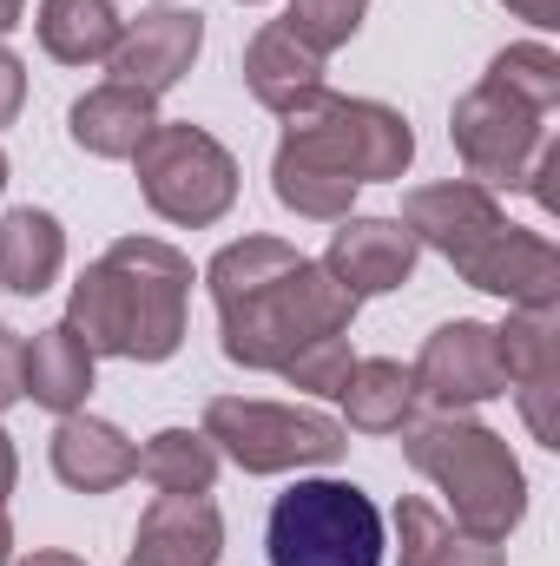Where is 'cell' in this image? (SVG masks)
I'll list each match as a JSON object with an SVG mask.
<instances>
[{"instance_id":"1","label":"cell","mask_w":560,"mask_h":566,"mask_svg":"<svg viewBox=\"0 0 560 566\" xmlns=\"http://www.w3.org/2000/svg\"><path fill=\"white\" fill-rule=\"evenodd\" d=\"M211 290L225 310V349L238 363H283L310 336H336L350 323L356 296L330 283L317 264L290 258L283 244H231L211 264Z\"/></svg>"},{"instance_id":"2","label":"cell","mask_w":560,"mask_h":566,"mask_svg":"<svg viewBox=\"0 0 560 566\" xmlns=\"http://www.w3.org/2000/svg\"><path fill=\"white\" fill-rule=\"evenodd\" d=\"M185 258L165 244H120L73 296V329H86V349H120V356H172L185 329Z\"/></svg>"},{"instance_id":"3","label":"cell","mask_w":560,"mask_h":566,"mask_svg":"<svg viewBox=\"0 0 560 566\" xmlns=\"http://www.w3.org/2000/svg\"><path fill=\"white\" fill-rule=\"evenodd\" d=\"M409 218L428 231V244H442L481 290L528 296V303L554 296V251L541 238H521L515 224H501L481 191H468V185L422 191L416 205H409Z\"/></svg>"},{"instance_id":"4","label":"cell","mask_w":560,"mask_h":566,"mask_svg":"<svg viewBox=\"0 0 560 566\" xmlns=\"http://www.w3.org/2000/svg\"><path fill=\"white\" fill-rule=\"evenodd\" d=\"M271 566H383V514L350 481H297L271 507Z\"/></svg>"},{"instance_id":"5","label":"cell","mask_w":560,"mask_h":566,"mask_svg":"<svg viewBox=\"0 0 560 566\" xmlns=\"http://www.w3.org/2000/svg\"><path fill=\"white\" fill-rule=\"evenodd\" d=\"M409 454H416V468H428V474L455 494L462 521H468L481 541H495V534H508V527L521 521V468L508 461V448H501L495 434L435 422L409 441Z\"/></svg>"},{"instance_id":"6","label":"cell","mask_w":560,"mask_h":566,"mask_svg":"<svg viewBox=\"0 0 560 566\" xmlns=\"http://www.w3.org/2000/svg\"><path fill=\"white\" fill-rule=\"evenodd\" d=\"M278 158H297V165H317L330 178H390L409 165V126L383 106H343V99H317V119L297 113L290 119V139H283Z\"/></svg>"},{"instance_id":"7","label":"cell","mask_w":560,"mask_h":566,"mask_svg":"<svg viewBox=\"0 0 560 566\" xmlns=\"http://www.w3.org/2000/svg\"><path fill=\"white\" fill-rule=\"evenodd\" d=\"M139 171L145 198L178 224H205L231 205V158L191 126H165V133L152 126L139 145Z\"/></svg>"},{"instance_id":"8","label":"cell","mask_w":560,"mask_h":566,"mask_svg":"<svg viewBox=\"0 0 560 566\" xmlns=\"http://www.w3.org/2000/svg\"><path fill=\"white\" fill-rule=\"evenodd\" d=\"M211 434L231 448V461H245L251 474H278L297 461H330L343 454V428L303 409H271V402H211Z\"/></svg>"},{"instance_id":"9","label":"cell","mask_w":560,"mask_h":566,"mask_svg":"<svg viewBox=\"0 0 560 566\" xmlns=\"http://www.w3.org/2000/svg\"><path fill=\"white\" fill-rule=\"evenodd\" d=\"M416 382L435 396V402H488L508 369H501V336L481 329V323H448L435 329V343L422 349Z\"/></svg>"},{"instance_id":"10","label":"cell","mask_w":560,"mask_h":566,"mask_svg":"<svg viewBox=\"0 0 560 566\" xmlns=\"http://www.w3.org/2000/svg\"><path fill=\"white\" fill-rule=\"evenodd\" d=\"M191 53H198V13H145L113 53V73L133 93H165L191 66Z\"/></svg>"},{"instance_id":"11","label":"cell","mask_w":560,"mask_h":566,"mask_svg":"<svg viewBox=\"0 0 560 566\" xmlns=\"http://www.w3.org/2000/svg\"><path fill=\"white\" fill-rule=\"evenodd\" d=\"M218 560V514L198 494H165L139 527L133 566H211Z\"/></svg>"},{"instance_id":"12","label":"cell","mask_w":560,"mask_h":566,"mask_svg":"<svg viewBox=\"0 0 560 566\" xmlns=\"http://www.w3.org/2000/svg\"><path fill=\"white\" fill-rule=\"evenodd\" d=\"M409 264H416V238L396 231V224H383V218H376V224H350V231H336V244H330V271H336V283H343L350 296L403 283Z\"/></svg>"},{"instance_id":"13","label":"cell","mask_w":560,"mask_h":566,"mask_svg":"<svg viewBox=\"0 0 560 566\" xmlns=\"http://www.w3.org/2000/svg\"><path fill=\"white\" fill-rule=\"evenodd\" d=\"M20 389L33 402H46V409H73L93 389V349H86V336H73V323H66V329H46V336L20 343Z\"/></svg>"},{"instance_id":"14","label":"cell","mask_w":560,"mask_h":566,"mask_svg":"<svg viewBox=\"0 0 560 566\" xmlns=\"http://www.w3.org/2000/svg\"><path fill=\"white\" fill-rule=\"evenodd\" d=\"M53 468H60V481H73V488L100 494V488H113V481L139 474V448H133L120 428L73 416V422H60V434H53Z\"/></svg>"},{"instance_id":"15","label":"cell","mask_w":560,"mask_h":566,"mask_svg":"<svg viewBox=\"0 0 560 566\" xmlns=\"http://www.w3.org/2000/svg\"><path fill=\"white\" fill-rule=\"evenodd\" d=\"M145 133H152V93H133V86H100L93 99L73 106V139L86 151H106V158H126L139 151Z\"/></svg>"},{"instance_id":"16","label":"cell","mask_w":560,"mask_h":566,"mask_svg":"<svg viewBox=\"0 0 560 566\" xmlns=\"http://www.w3.org/2000/svg\"><path fill=\"white\" fill-rule=\"evenodd\" d=\"M60 271V224L46 211H13L0 231V283L20 296H40Z\"/></svg>"},{"instance_id":"17","label":"cell","mask_w":560,"mask_h":566,"mask_svg":"<svg viewBox=\"0 0 560 566\" xmlns=\"http://www.w3.org/2000/svg\"><path fill=\"white\" fill-rule=\"evenodd\" d=\"M245 73H251L258 99H271V106H297V99L317 93V46H303L290 27H271V33H258Z\"/></svg>"},{"instance_id":"18","label":"cell","mask_w":560,"mask_h":566,"mask_svg":"<svg viewBox=\"0 0 560 566\" xmlns=\"http://www.w3.org/2000/svg\"><path fill=\"white\" fill-rule=\"evenodd\" d=\"M40 40L60 60H100L120 46V20L113 0H46L40 7Z\"/></svg>"},{"instance_id":"19","label":"cell","mask_w":560,"mask_h":566,"mask_svg":"<svg viewBox=\"0 0 560 566\" xmlns=\"http://www.w3.org/2000/svg\"><path fill=\"white\" fill-rule=\"evenodd\" d=\"M343 402H350V422L356 428H396L409 416V396H416V376H403L396 363H363V369H350L343 376V389H336Z\"/></svg>"},{"instance_id":"20","label":"cell","mask_w":560,"mask_h":566,"mask_svg":"<svg viewBox=\"0 0 560 566\" xmlns=\"http://www.w3.org/2000/svg\"><path fill=\"white\" fill-rule=\"evenodd\" d=\"M139 468L165 494H205L211 488V448H205V434H185V428H165L139 454Z\"/></svg>"},{"instance_id":"21","label":"cell","mask_w":560,"mask_h":566,"mask_svg":"<svg viewBox=\"0 0 560 566\" xmlns=\"http://www.w3.org/2000/svg\"><path fill=\"white\" fill-rule=\"evenodd\" d=\"M403 527H409V554H403V566H495V547H462V541H448L442 534V521L428 514V507H403Z\"/></svg>"},{"instance_id":"22","label":"cell","mask_w":560,"mask_h":566,"mask_svg":"<svg viewBox=\"0 0 560 566\" xmlns=\"http://www.w3.org/2000/svg\"><path fill=\"white\" fill-rule=\"evenodd\" d=\"M278 369L297 382V389H323V396H336L343 376H350V343H343V336H310L303 349L283 356Z\"/></svg>"},{"instance_id":"23","label":"cell","mask_w":560,"mask_h":566,"mask_svg":"<svg viewBox=\"0 0 560 566\" xmlns=\"http://www.w3.org/2000/svg\"><path fill=\"white\" fill-rule=\"evenodd\" d=\"M356 13H363V0H297L283 27H290L303 46H317V53H323V46H336V40H350V33H356Z\"/></svg>"},{"instance_id":"24","label":"cell","mask_w":560,"mask_h":566,"mask_svg":"<svg viewBox=\"0 0 560 566\" xmlns=\"http://www.w3.org/2000/svg\"><path fill=\"white\" fill-rule=\"evenodd\" d=\"M20 396V343H0V409Z\"/></svg>"},{"instance_id":"25","label":"cell","mask_w":560,"mask_h":566,"mask_svg":"<svg viewBox=\"0 0 560 566\" xmlns=\"http://www.w3.org/2000/svg\"><path fill=\"white\" fill-rule=\"evenodd\" d=\"M20 106V66H13V53H0V119Z\"/></svg>"},{"instance_id":"26","label":"cell","mask_w":560,"mask_h":566,"mask_svg":"<svg viewBox=\"0 0 560 566\" xmlns=\"http://www.w3.org/2000/svg\"><path fill=\"white\" fill-rule=\"evenodd\" d=\"M7 481H13V454H7V441H0V494H7ZM0 560H7V521H0Z\"/></svg>"},{"instance_id":"27","label":"cell","mask_w":560,"mask_h":566,"mask_svg":"<svg viewBox=\"0 0 560 566\" xmlns=\"http://www.w3.org/2000/svg\"><path fill=\"white\" fill-rule=\"evenodd\" d=\"M13 20H20V0H0V33H7Z\"/></svg>"},{"instance_id":"28","label":"cell","mask_w":560,"mask_h":566,"mask_svg":"<svg viewBox=\"0 0 560 566\" xmlns=\"http://www.w3.org/2000/svg\"><path fill=\"white\" fill-rule=\"evenodd\" d=\"M27 566H73V560H60V554H40V560H27Z\"/></svg>"},{"instance_id":"29","label":"cell","mask_w":560,"mask_h":566,"mask_svg":"<svg viewBox=\"0 0 560 566\" xmlns=\"http://www.w3.org/2000/svg\"><path fill=\"white\" fill-rule=\"evenodd\" d=\"M0 185H7V165H0Z\"/></svg>"}]
</instances>
